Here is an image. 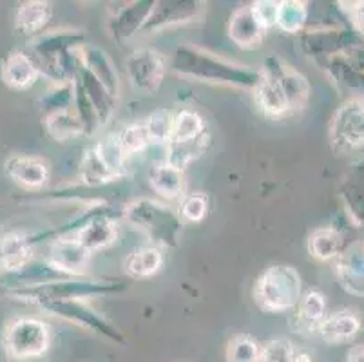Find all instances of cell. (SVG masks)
<instances>
[{"label": "cell", "mask_w": 364, "mask_h": 362, "mask_svg": "<svg viewBox=\"0 0 364 362\" xmlns=\"http://www.w3.org/2000/svg\"><path fill=\"white\" fill-rule=\"evenodd\" d=\"M127 290V284L122 281H97V279L85 277H69L62 281H51V283L38 284V287L16 288V290H6L4 295L13 301L33 304V307H44L49 303L58 301H85L89 297H104V295L122 294Z\"/></svg>", "instance_id": "obj_3"}, {"label": "cell", "mask_w": 364, "mask_h": 362, "mask_svg": "<svg viewBox=\"0 0 364 362\" xmlns=\"http://www.w3.org/2000/svg\"><path fill=\"white\" fill-rule=\"evenodd\" d=\"M44 125L48 134L56 142H65V139L76 138L84 134L80 119L76 118L75 111L64 109V111L49 112L44 118Z\"/></svg>", "instance_id": "obj_33"}, {"label": "cell", "mask_w": 364, "mask_h": 362, "mask_svg": "<svg viewBox=\"0 0 364 362\" xmlns=\"http://www.w3.org/2000/svg\"><path fill=\"white\" fill-rule=\"evenodd\" d=\"M346 362H364V344H355L350 348Z\"/></svg>", "instance_id": "obj_47"}, {"label": "cell", "mask_w": 364, "mask_h": 362, "mask_svg": "<svg viewBox=\"0 0 364 362\" xmlns=\"http://www.w3.org/2000/svg\"><path fill=\"white\" fill-rule=\"evenodd\" d=\"M149 183L160 198L181 199L185 194L183 171L165 164H154L149 169Z\"/></svg>", "instance_id": "obj_29"}, {"label": "cell", "mask_w": 364, "mask_h": 362, "mask_svg": "<svg viewBox=\"0 0 364 362\" xmlns=\"http://www.w3.org/2000/svg\"><path fill=\"white\" fill-rule=\"evenodd\" d=\"M80 62L95 78L111 92L114 98H118L120 91V80H118V71L112 64V60L102 51L97 46H82L80 48Z\"/></svg>", "instance_id": "obj_24"}, {"label": "cell", "mask_w": 364, "mask_h": 362, "mask_svg": "<svg viewBox=\"0 0 364 362\" xmlns=\"http://www.w3.org/2000/svg\"><path fill=\"white\" fill-rule=\"evenodd\" d=\"M328 134L330 144L339 152L364 147V102L350 100L341 105L332 116Z\"/></svg>", "instance_id": "obj_9"}, {"label": "cell", "mask_w": 364, "mask_h": 362, "mask_svg": "<svg viewBox=\"0 0 364 362\" xmlns=\"http://www.w3.org/2000/svg\"><path fill=\"white\" fill-rule=\"evenodd\" d=\"M172 125V115L167 111H156L152 112L147 119L144 122L145 132H147L149 144L167 145L168 134H171Z\"/></svg>", "instance_id": "obj_40"}, {"label": "cell", "mask_w": 364, "mask_h": 362, "mask_svg": "<svg viewBox=\"0 0 364 362\" xmlns=\"http://www.w3.org/2000/svg\"><path fill=\"white\" fill-rule=\"evenodd\" d=\"M73 109H75L76 118L80 119L82 129H84V136H92L100 129L102 122L98 118L97 111L89 102L87 95L84 92L82 85L73 78Z\"/></svg>", "instance_id": "obj_37"}, {"label": "cell", "mask_w": 364, "mask_h": 362, "mask_svg": "<svg viewBox=\"0 0 364 362\" xmlns=\"http://www.w3.org/2000/svg\"><path fill=\"white\" fill-rule=\"evenodd\" d=\"M4 172L13 183L26 191H41L49 181V165L35 156H9L4 164Z\"/></svg>", "instance_id": "obj_15"}, {"label": "cell", "mask_w": 364, "mask_h": 362, "mask_svg": "<svg viewBox=\"0 0 364 362\" xmlns=\"http://www.w3.org/2000/svg\"><path fill=\"white\" fill-rule=\"evenodd\" d=\"M207 124L203 116L194 109H181V111L172 115L171 134H168V144H188L194 139H200L207 136Z\"/></svg>", "instance_id": "obj_30"}, {"label": "cell", "mask_w": 364, "mask_h": 362, "mask_svg": "<svg viewBox=\"0 0 364 362\" xmlns=\"http://www.w3.org/2000/svg\"><path fill=\"white\" fill-rule=\"evenodd\" d=\"M75 80L82 85L84 92L87 95L89 102H91L95 111H97L102 125L107 124L109 119L112 118V115H114V109H117V98H114V96H112L111 92H109L82 64L80 68H78V71H76Z\"/></svg>", "instance_id": "obj_28"}, {"label": "cell", "mask_w": 364, "mask_h": 362, "mask_svg": "<svg viewBox=\"0 0 364 362\" xmlns=\"http://www.w3.org/2000/svg\"><path fill=\"white\" fill-rule=\"evenodd\" d=\"M227 362H261V346L247 334L234 335L225 351Z\"/></svg>", "instance_id": "obj_38"}, {"label": "cell", "mask_w": 364, "mask_h": 362, "mask_svg": "<svg viewBox=\"0 0 364 362\" xmlns=\"http://www.w3.org/2000/svg\"><path fill=\"white\" fill-rule=\"evenodd\" d=\"M309 18V4L301 0H283L277 8L276 26L283 33L299 35L304 31V24Z\"/></svg>", "instance_id": "obj_34"}, {"label": "cell", "mask_w": 364, "mask_h": 362, "mask_svg": "<svg viewBox=\"0 0 364 362\" xmlns=\"http://www.w3.org/2000/svg\"><path fill=\"white\" fill-rule=\"evenodd\" d=\"M38 76L41 75L26 51H13L0 65V78L15 91H26L33 87Z\"/></svg>", "instance_id": "obj_23"}, {"label": "cell", "mask_w": 364, "mask_h": 362, "mask_svg": "<svg viewBox=\"0 0 364 362\" xmlns=\"http://www.w3.org/2000/svg\"><path fill=\"white\" fill-rule=\"evenodd\" d=\"M363 42L364 36L348 28L309 29V31L299 33L301 51L303 55L316 60L317 64L324 60L344 56Z\"/></svg>", "instance_id": "obj_7"}, {"label": "cell", "mask_w": 364, "mask_h": 362, "mask_svg": "<svg viewBox=\"0 0 364 362\" xmlns=\"http://www.w3.org/2000/svg\"><path fill=\"white\" fill-rule=\"evenodd\" d=\"M352 8H348L350 18H352L353 26H355L357 33L364 36V2H355V4H350Z\"/></svg>", "instance_id": "obj_46"}, {"label": "cell", "mask_w": 364, "mask_h": 362, "mask_svg": "<svg viewBox=\"0 0 364 362\" xmlns=\"http://www.w3.org/2000/svg\"><path fill=\"white\" fill-rule=\"evenodd\" d=\"M122 215L129 223L151 239L154 247L176 248L183 234V219L164 201L140 198L125 205Z\"/></svg>", "instance_id": "obj_4"}, {"label": "cell", "mask_w": 364, "mask_h": 362, "mask_svg": "<svg viewBox=\"0 0 364 362\" xmlns=\"http://www.w3.org/2000/svg\"><path fill=\"white\" fill-rule=\"evenodd\" d=\"M292 362H314V361H312V357H310L309 351L296 350V353H294V357H292Z\"/></svg>", "instance_id": "obj_48"}, {"label": "cell", "mask_w": 364, "mask_h": 362, "mask_svg": "<svg viewBox=\"0 0 364 362\" xmlns=\"http://www.w3.org/2000/svg\"><path fill=\"white\" fill-rule=\"evenodd\" d=\"M228 38L232 40L234 44L241 49H254L263 44L264 33L267 29L263 28L252 6H241L228 18Z\"/></svg>", "instance_id": "obj_18"}, {"label": "cell", "mask_w": 364, "mask_h": 362, "mask_svg": "<svg viewBox=\"0 0 364 362\" xmlns=\"http://www.w3.org/2000/svg\"><path fill=\"white\" fill-rule=\"evenodd\" d=\"M207 212H208V201H207V196L205 194H191V196H185L181 199V205H180V218L187 223H200L207 218Z\"/></svg>", "instance_id": "obj_42"}, {"label": "cell", "mask_w": 364, "mask_h": 362, "mask_svg": "<svg viewBox=\"0 0 364 362\" xmlns=\"http://www.w3.org/2000/svg\"><path fill=\"white\" fill-rule=\"evenodd\" d=\"M254 301L267 314L292 312L303 295V279L290 265H270L254 284Z\"/></svg>", "instance_id": "obj_5"}, {"label": "cell", "mask_w": 364, "mask_h": 362, "mask_svg": "<svg viewBox=\"0 0 364 362\" xmlns=\"http://www.w3.org/2000/svg\"><path fill=\"white\" fill-rule=\"evenodd\" d=\"M363 323L353 310H337L323 319L317 328V334L324 343L341 344L348 343L359 335Z\"/></svg>", "instance_id": "obj_22"}, {"label": "cell", "mask_w": 364, "mask_h": 362, "mask_svg": "<svg viewBox=\"0 0 364 362\" xmlns=\"http://www.w3.org/2000/svg\"><path fill=\"white\" fill-rule=\"evenodd\" d=\"M319 65L328 73V76L337 87L350 92L353 96L352 100L364 102V71L353 68L348 60L343 58V56L324 60Z\"/></svg>", "instance_id": "obj_25"}, {"label": "cell", "mask_w": 364, "mask_h": 362, "mask_svg": "<svg viewBox=\"0 0 364 362\" xmlns=\"http://www.w3.org/2000/svg\"><path fill=\"white\" fill-rule=\"evenodd\" d=\"M71 275L64 274L56 267H53L48 259H35L18 267L16 270L0 274V287L4 290H16V288L38 287V284L51 283V281H62Z\"/></svg>", "instance_id": "obj_14"}, {"label": "cell", "mask_w": 364, "mask_h": 362, "mask_svg": "<svg viewBox=\"0 0 364 362\" xmlns=\"http://www.w3.org/2000/svg\"><path fill=\"white\" fill-rule=\"evenodd\" d=\"M85 44V33L76 29L42 33L28 46V56L33 60L38 75L53 80L55 84L73 82L80 68V55L76 49Z\"/></svg>", "instance_id": "obj_2"}, {"label": "cell", "mask_w": 364, "mask_h": 362, "mask_svg": "<svg viewBox=\"0 0 364 362\" xmlns=\"http://www.w3.org/2000/svg\"><path fill=\"white\" fill-rule=\"evenodd\" d=\"M336 277L344 292L364 297V239L344 245L336 257Z\"/></svg>", "instance_id": "obj_13"}, {"label": "cell", "mask_w": 364, "mask_h": 362, "mask_svg": "<svg viewBox=\"0 0 364 362\" xmlns=\"http://www.w3.org/2000/svg\"><path fill=\"white\" fill-rule=\"evenodd\" d=\"M129 82L144 95H154L161 87L167 62L165 56L154 48H138L125 62Z\"/></svg>", "instance_id": "obj_10"}, {"label": "cell", "mask_w": 364, "mask_h": 362, "mask_svg": "<svg viewBox=\"0 0 364 362\" xmlns=\"http://www.w3.org/2000/svg\"><path fill=\"white\" fill-rule=\"evenodd\" d=\"M252 9L256 13L257 20H259L263 28L270 29L276 26L277 20V8H279V2H274V0H261V2H252Z\"/></svg>", "instance_id": "obj_45"}, {"label": "cell", "mask_w": 364, "mask_h": 362, "mask_svg": "<svg viewBox=\"0 0 364 362\" xmlns=\"http://www.w3.org/2000/svg\"><path fill=\"white\" fill-rule=\"evenodd\" d=\"M164 267V254L158 247H140L125 257L124 270L131 279H147Z\"/></svg>", "instance_id": "obj_31"}, {"label": "cell", "mask_w": 364, "mask_h": 362, "mask_svg": "<svg viewBox=\"0 0 364 362\" xmlns=\"http://www.w3.org/2000/svg\"><path fill=\"white\" fill-rule=\"evenodd\" d=\"M44 104L46 115L56 111H64V109H71L73 104V82H62V84H56L53 91H49L48 95L42 100Z\"/></svg>", "instance_id": "obj_44"}, {"label": "cell", "mask_w": 364, "mask_h": 362, "mask_svg": "<svg viewBox=\"0 0 364 362\" xmlns=\"http://www.w3.org/2000/svg\"><path fill=\"white\" fill-rule=\"evenodd\" d=\"M254 96H256L257 107H259V111L267 118L279 119L287 115H292L289 100H287L283 89L279 87V84H277L272 76L261 73V82L254 89Z\"/></svg>", "instance_id": "obj_26"}, {"label": "cell", "mask_w": 364, "mask_h": 362, "mask_svg": "<svg viewBox=\"0 0 364 362\" xmlns=\"http://www.w3.org/2000/svg\"><path fill=\"white\" fill-rule=\"evenodd\" d=\"M205 2L200 0H154V8L145 20L141 33H154L172 26L196 22L205 15Z\"/></svg>", "instance_id": "obj_11"}, {"label": "cell", "mask_w": 364, "mask_h": 362, "mask_svg": "<svg viewBox=\"0 0 364 362\" xmlns=\"http://www.w3.org/2000/svg\"><path fill=\"white\" fill-rule=\"evenodd\" d=\"M261 73L272 76L277 84H279L284 96L289 100L292 112H299L301 109H304L310 95V85L306 76L301 75L297 69L287 64L279 56H268V58H264Z\"/></svg>", "instance_id": "obj_12"}, {"label": "cell", "mask_w": 364, "mask_h": 362, "mask_svg": "<svg viewBox=\"0 0 364 362\" xmlns=\"http://www.w3.org/2000/svg\"><path fill=\"white\" fill-rule=\"evenodd\" d=\"M53 16V6L46 0H28L22 2L15 11L16 31L26 36H38L49 24Z\"/></svg>", "instance_id": "obj_27"}, {"label": "cell", "mask_w": 364, "mask_h": 362, "mask_svg": "<svg viewBox=\"0 0 364 362\" xmlns=\"http://www.w3.org/2000/svg\"><path fill=\"white\" fill-rule=\"evenodd\" d=\"M38 241V234L11 232L0 238V274L16 270L33 259Z\"/></svg>", "instance_id": "obj_21"}, {"label": "cell", "mask_w": 364, "mask_h": 362, "mask_svg": "<svg viewBox=\"0 0 364 362\" xmlns=\"http://www.w3.org/2000/svg\"><path fill=\"white\" fill-rule=\"evenodd\" d=\"M41 308L48 314L55 315V317L64 319L68 323L84 328V330L91 331L98 337H104L105 341H111V343L120 344V346L127 344L125 335L111 321H107L104 315L92 310L85 301H78V299H75V301H58V303L44 304Z\"/></svg>", "instance_id": "obj_8"}, {"label": "cell", "mask_w": 364, "mask_h": 362, "mask_svg": "<svg viewBox=\"0 0 364 362\" xmlns=\"http://www.w3.org/2000/svg\"><path fill=\"white\" fill-rule=\"evenodd\" d=\"M171 69L185 78L243 91H254L261 82V73L257 69L234 64L193 44H180L174 49Z\"/></svg>", "instance_id": "obj_1"}, {"label": "cell", "mask_w": 364, "mask_h": 362, "mask_svg": "<svg viewBox=\"0 0 364 362\" xmlns=\"http://www.w3.org/2000/svg\"><path fill=\"white\" fill-rule=\"evenodd\" d=\"M208 147V134L200 139L188 142V144H176L167 145V156H165V164L172 165V167L185 171V167L196 161L200 156L205 154Z\"/></svg>", "instance_id": "obj_36"}, {"label": "cell", "mask_w": 364, "mask_h": 362, "mask_svg": "<svg viewBox=\"0 0 364 362\" xmlns=\"http://www.w3.org/2000/svg\"><path fill=\"white\" fill-rule=\"evenodd\" d=\"M95 149H97V152L100 154V158L104 159V164L120 178L125 171V159H127V156H125L124 149L118 144L117 134L105 136L102 142H98V144L95 145Z\"/></svg>", "instance_id": "obj_39"}, {"label": "cell", "mask_w": 364, "mask_h": 362, "mask_svg": "<svg viewBox=\"0 0 364 362\" xmlns=\"http://www.w3.org/2000/svg\"><path fill=\"white\" fill-rule=\"evenodd\" d=\"M341 201L353 227L364 230V161L352 165L339 188Z\"/></svg>", "instance_id": "obj_19"}, {"label": "cell", "mask_w": 364, "mask_h": 362, "mask_svg": "<svg viewBox=\"0 0 364 362\" xmlns=\"http://www.w3.org/2000/svg\"><path fill=\"white\" fill-rule=\"evenodd\" d=\"M294 353H296V348L289 339H270L261 348V362H292Z\"/></svg>", "instance_id": "obj_43"}, {"label": "cell", "mask_w": 364, "mask_h": 362, "mask_svg": "<svg viewBox=\"0 0 364 362\" xmlns=\"http://www.w3.org/2000/svg\"><path fill=\"white\" fill-rule=\"evenodd\" d=\"M343 235L339 234V230H336L332 227L317 228L306 239V250H309V254L314 259H317L321 263H326V261L336 259L343 252Z\"/></svg>", "instance_id": "obj_32"}, {"label": "cell", "mask_w": 364, "mask_h": 362, "mask_svg": "<svg viewBox=\"0 0 364 362\" xmlns=\"http://www.w3.org/2000/svg\"><path fill=\"white\" fill-rule=\"evenodd\" d=\"M154 8V0H136L124 8H118L107 20V31L112 40L124 42L132 35L141 33L145 20Z\"/></svg>", "instance_id": "obj_16"}, {"label": "cell", "mask_w": 364, "mask_h": 362, "mask_svg": "<svg viewBox=\"0 0 364 362\" xmlns=\"http://www.w3.org/2000/svg\"><path fill=\"white\" fill-rule=\"evenodd\" d=\"M80 179L82 183L89 185V187H97V185L111 183L114 179H118V176L104 164V159L100 158V154L92 145L91 149L85 151L84 158H82Z\"/></svg>", "instance_id": "obj_35"}, {"label": "cell", "mask_w": 364, "mask_h": 362, "mask_svg": "<svg viewBox=\"0 0 364 362\" xmlns=\"http://www.w3.org/2000/svg\"><path fill=\"white\" fill-rule=\"evenodd\" d=\"M89 257L91 254L73 235H68V238L53 239L48 261L71 277H84Z\"/></svg>", "instance_id": "obj_17"}, {"label": "cell", "mask_w": 364, "mask_h": 362, "mask_svg": "<svg viewBox=\"0 0 364 362\" xmlns=\"http://www.w3.org/2000/svg\"><path fill=\"white\" fill-rule=\"evenodd\" d=\"M2 346L6 355L15 362L41 358L51 346V330L41 319H15L6 328Z\"/></svg>", "instance_id": "obj_6"}, {"label": "cell", "mask_w": 364, "mask_h": 362, "mask_svg": "<svg viewBox=\"0 0 364 362\" xmlns=\"http://www.w3.org/2000/svg\"><path fill=\"white\" fill-rule=\"evenodd\" d=\"M118 144L120 147L124 149L125 156L136 154V152L144 151L149 144L147 132H145L144 124H134V125H127L125 129H122L120 132L117 134Z\"/></svg>", "instance_id": "obj_41"}, {"label": "cell", "mask_w": 364, "mask_h": 362, "mask_svg": "<svg viewBox=\"0 0 364 362\" xmlns=\"http://www.w3.org/2000/svg\"><path fill=\"white\" fill-rule=\"evenodd\" d=\"M326 299L323 292L310 288L303 292L299 303L292 310V330L301 335H316L317 328L326 317Z\"/></svg>", "instance_id": "obj_20"}]
</instances>
